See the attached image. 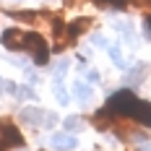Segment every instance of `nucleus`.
<instances>
[{
	"label": "nucleus",
	"instance_id": "nucleus-16",
	"mask_svg": "<svg viewBox=\"0 0 151 151\" xmlns=\"http://www.w3.org/2000/svg\"><path fill=\"white\" fill-rule=\"evenodd\" d=\"M141 151H151V146H149V143H146V146H141Z\"/></svg>",
	"mask_w": 151,
	"mask_h": 151
},
{
	"label": "nucleus",
	"instance_id": "nucleus-10",
	"mask_svg": "<svg viewBox=\"0 0 151 151\" xmlns=\"http://www.w3.org/2000/svg\"><path fill=\"white\" fill-rule=\"evenodd\" d=\"M63 122H65V128H68L70 133H73V130H81V128H83V120H81L78 115H70V117H65Z\"/></svg>",
	"mask_w": 151,
	"mask_h": 151
},
{
	"label": "nucleus",
	"instance_id": "nucleus-13",
	"mask_svg": "<svg viewBox=\"0 0 151 151\" xmlns=\"http://www.w3.org/2000/svg\"><path fill=\"white\" fill-rule=\"evenodd\" d=\"M91 45H94V47H104V50L109 47V45H107V39L102 37V34H94V37H91Z\"/></svg>",
	"mask_w": 151,
	"mask_h": 151
},
{
	"label": "nucleus",
	"instance_id": "nucleus-3",
	"mask_svg": "<svg viewBox=\"0 0 151 151\" xmlns=\"http://www.w3.org/2000/svg\"><path fill=\"white\" fill-rule=\"evenodd\" d=\"M26 50L34 55V60L39 63V65L47 63V58H50V47H47V42L39 37V34H29V39H26Z\"/></svg>",
	"mask_w": 151,
	"mask_h": 151
},
{
	"label": "nucleus",
	"instance_id": "nucleus-4",
	"mask_svg": "<svg viewBox=\"0 0 151 151\" xmlns=\"http://www.w3.org/2000/svg\"><path fill=\"white\" fill-rule=\"evenodd\" d=\"M3 47L5 50H13V52H18V50H26V39H29V34L26 31H18V29H8L3 31Z\"/></svg>",
	"mask_w": 151,
	"mask_h": 151
},
{
	"label": "nucleus",
	"instance_id": "nucleus-11",
	"mask_svg": "<svg viewBox=\"0 0 151 151\" xmlns=\"http://www.w3.org/2000/svg\"><path fill=\"white\" fill-rule=\"evenodd\" d=\"M68 73V60H58L55 63V68H52V76L58 78V81H63V76Z\"/></svg>",
	"mask_w": 151,
	"mask_h": 151
},
{
	"label": "nucleus",
	"instance_id": "nucleus-12",
	"mask_svg": "<svg viewBox=\"0 0 151 151\" xmlns=\"http://www.w3.org/2000/svg\"><path fill=\"white\" fill-rule=\"evenodd\" d=\"M0 94H16L13 81H5V78H0Z\"/></svg>",
	"mask_w": 151,
	"mask_h": 151
},
{
	"label": "nucleus",
	"instance_id": "nucleus-8",
	"mask_svg": "<svg viewBox=\"0 0 151 151\" xmlns=\"http://www.w3.org/2000/svg\"><path fill=\"white\" fill-rule=\"evenodd\" d=\"M107 52H109V58H112V63H115L117 68H128V63H125V58H122V52H120V47L109 45V47H107Z\"/></svg>",
	"mask_w": 151,
	"mask_h": 151
},
{
	"label": "nucleus",
	"instance_id": "nucleus-6",
	"mask_svg": "<svg viewBox=\"0 0 151 151\" xmlns=\"http://www.w3.org/2000/svg\"><path fill=\"white\" fill-rule=\"evenodd\" d=\"M73 96L81 102V104H89L91 96H94V89H91V83H86V81H73Z\"/></svg>",
	"mask_w": 151,
	"mask_h": 151
},
{
	"label": "nucleus",
	"instance_id": "nucleus-5",
	"mask_svg": "<svg viewBox=\"0 0 151 151\" xmlns=\"http://www.w3.org/2000/svg\"><path fill=\"white\" fill-rule=\"evenodd\" d=\"M76 146H78V141L70 133H55L50 138V149L52 151H73Z\"/></svg>",
	"mask_w": 151,
	"mask_h": 151
},
{
	"label": "nucleus",
	"instance_id": "nucleus-18",
	"mask_svg": "<svg viewBox=\"0 0 151 151\" xmlns=\"http://www.w3.org/2000/svg\"><path fill=\"white\" fill-rule=\"evenodd\" d=\"M0 151H3V143H0Z\"/></svg>",
	"mask_w": 151,
	"mask_h": 151
},
{
	"label": "nucleus",
	"instance_id": "nucleus-17",
	"mask_svg": "<svg viewBox=\"0 0 151 151\" xmlns=\"http://www.w3.org/2000/svg\"><path fill=\"white\" fill-rule=\"evenodd\" d=\"M149 31H151V21H149Z\"/></svg>",
	"mask_w": 151,
	"mask_h": 151
},
{
	"label": "nucleus",
	"instance_id": "nucleus-7",
	"mask_svg": "<svg viewBox=\"0 0 151 151\" xmlns=\"http://www.w3.org/2000/svg\"><path fill=\"white\" fill-rule=\"evenodd\" d=\"M146 70H149V63H138L136 68H130V70H128L125 81H128V83H136V81H141V78L146 76Z\"/></svg>",
	"mask_w": 151,
	"mask_h": 151
},
{
	"label": "nucleus",
	"instance_id": "nucleus-15",
	"mask_svg": "<svg viewBox=\"0 0 151 151\" xmlns=\"http://www.w3.org/2000/svg\"><path fill=\"white\" fill-rule=\"evenodd\" d=\"M65 3H68V5H76V3H81V0H65Z\"/></svg>",
	"mask_w": 151,
	"mask_h": 151
},
{
	"label": "nucleus",
	"instance_id": "nucleus-9",
	"mask_svg": "<svg viewBox=\"0 0 151 151\" xmlns=\"http://www.w3.org/2000/svg\"><path fill=\"white\" fill-rule=\"evenodd\" d=\"M52 91H55V96H58V102L60 104H68V94H65V89H63V81H52Z\"/></svg>",
	"mask_w": 151,
	"mask_h": 151
},
{
	"label": "nucleus",
	"instance_id": "nucleus-1",
	"mask_svg": "<svg viewBox=\"0 0 151 151\" xmlns=\"http://www.w3.org/2000/svg\"><path fill=\"white\" fill-rule=\"evenodd\" d=\"M104 109L109 115H122V117H130V120L151 128V102L138 99L133 91H117V94H112L107 99Z\"/></svg>",
	"mask_w": 151,
	"mask_h": 151
},
{
	"label": "nucleus",
	"instance_id": "nucleus-2",
	"mask_svg": "<svg viewBox=\"0 0 151 151\" xmlns=\"http://www.w3.org/2000/svg\"><path fill=\"white\" fill-rule=\"evenodd\" d=\"M21 120L26 122V125H34V128H52L58 122V115L55 112H45L39 107H26L21 112Z\"/></svg>",
	"mask_w": 151,
	"mask_h": 151
},
{
	"label": "nucleus",
	"instance_id": "nucleus-14",
	"mask_svg": "<svg viewBox=\"0 0 151 151\" xmlns=\"http://www.w3.org/2000/svg\"><path fill=\"white\" fill-rule=\"evenodd\" d=\"M86 78H89L91 83H99V78H102V76L96 73V70H86Z\"/></svg>",
	"mask_w": 151,
	"mask_h": 151
}]
</instances>
